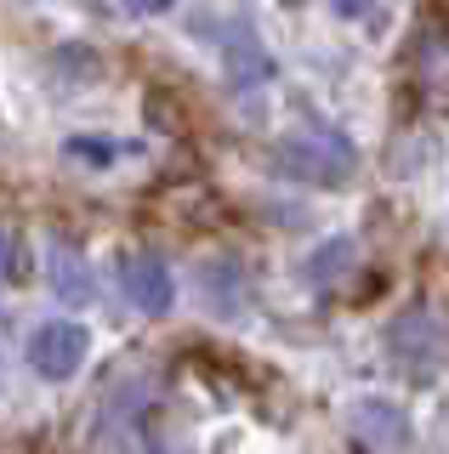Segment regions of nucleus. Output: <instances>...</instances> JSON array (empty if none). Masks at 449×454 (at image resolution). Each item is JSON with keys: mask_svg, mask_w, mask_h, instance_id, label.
I'll use <instances>...</instances> for the list:
<instances>
[{"mask_svg": "<svg viewBox=\"0 0 449 454\" xmlns=\"http://www.w3.org/2000/svg\"><path fill=\"white\" fill-rule=\"evenodd\" d=\"M387 347H392V358L410 364L415 375H432L438 358H444V330L427 318V312H404V318L387 330Z\"/></svg>", "mask_w": 449, "mask_h": 454, "instance_id": "obj_4", "label": "nucleus"}, {"mask_svg": "<svg viewBox=\"0 0 449 454\" xmlns=\"http://www.w3.org/2000/svg\"><path fill=\"white\" fill-rule=\"evenodd\" d=\"M228 74L233 80H262V74H268V57H262L256 40H240V46L228 51Z\"/></svg>", "mask_w": 449, "mask_h": 454, "instance_id": "obj_8", "label": "nucleus"}, {"mask_svg": "<svg viewBox=\"0 0 449 454\" xmlns=\"http://www.w3.org/2000/svg\"><path fill=\"white\" fill-rule=\"evenodd\" d=\"M86 352H91L86 324H68V318H51V324H40L29 335V369L40 380H68L80 364H86Z\"/></svg>", "mask_w": 449, "mask_h": 454, "instance_id": "obj_2", "label": "nucleus"}, {"mask_svg": "<svg viewBox=\"0 0 449 454\" xmlns=\"http://www.w3.org/2000/svg\"><path fill=\"white\" fill-rule=\"evenodd\" d=\"M330 6H335V12H342V18H358V12H364V6H370V0H330Z\"/></svg>", "mask_w": 449, "mask_h": 454, "instance_id": "obj_10", "label": "nucleus"}, {"mask_svg": "<svg viewBox=\"0 0 449 454\" xmlns=\"http://www.w3.org/2000/svg\"><path fill=\"white\" fill-rule=\"evenodd\" d=\"M12 273V233H0V278Z\"/></svg>", "mask_w": 449, "mask_h": 454, "instance_id": "obj_12", "label": "nucleus"}, {"mask_svg": "<svg viewBox=\"0 0 449 454\" xmlns=\"http://www.w3.org/2000/svg\"><path fill=\"white\" fill-rule=\"evenodd\" d=\"M68 153H75V160H91V165H108L120 148L108 137H68Z\"/></svg>", "mask_w": 449, "mask_h": 454, "instance_id": "obj_9", "label": "nucleus"}, {"mask_svg": "<svg viewBox=\"0 0 449 454\" xmlns=\"http://www.w3.org/2000/svg\"><path fill=\"white\" fill-rule=\"evenodd\" d=\"M125 6H131V12H143V18H148V12H165L171 0H125Z\"/></svg>", "mask_w": 449, "mask_h": 454, "instance_id": "obj_11", "label": "nucleus"}, {"mask_svg": "<svg viewBox=\"0 0 449 454\" xmlns=\"http://www.w3.org/2000/svg\"><path fill=\"white\" fill-rule=\"evenodd\" d=\"M120 290H125V301H131L137 312H148V318L171 312V301H177L171 267H165L160 255H148V250H131V255H120Z\"/></svg>", "mask_w": 449, "mask_h": 454, "instance_id": "obj_3", "label": "nucleus"}, {"mask_svg": "<svg viewBox=\"0 0 449 454\" xmlns=\"http://www.w3.org/2000/svg\"><path fill=\"white\" fill-rule=\"evenodd\" d=\"M268 165L279 176L302 182V188H342V182L358 170V153H353V142H342L335 131H307V137L273 142Z\"/></svg>", "mask_w": 449, "mask_h": 454, "instance_id": "obj_1", "label": "nucleus"}, {"mask_svg": "<svg viewBox=\"0 0 449 454\" xmlns=\"http://www.w3.org/2000/svg\"><path fill=\"white\" fill-rule=\"evenodd\" d=\"M353 267V239H330L325 250L307 255V278L313 284H335V273H347Z\"/></svg>", "mask_w": 449, "mask_h": 454, "instance_id": "obj_7", "label": "nucleus"}, {"mask_svg": "<svg viewBox=\"0 0 449 454\" xmlns=\"http://www.w3.org/2000/svg\"><path fill=\"white\" fill-rule=\"evenodd\" d=\"M353 437L364 449H404L410 443V415H404L398 403H387V397H364L353 409Z\"/></svg>", "mask_w": 449, "mask_h": 454, "instance_id": "obj_5", "label": "nucleus"}, {"mask_svg": "<svg viewBox=\"0 0 449 454\" xmlns=\"http://www.w3.org/2000/svg\"><path fill=\"white\" fill-rule=\"evenodd\" d=\"M51 290L63 295V301H75V307H86L91 295H97V284H91V267L80 262L68 245H58L51 250Z\"/></svg>", "mask_w": 449, "mask_h": 454, "instance_id": "obj_6", "label": "nucleus"}]
</instances>
